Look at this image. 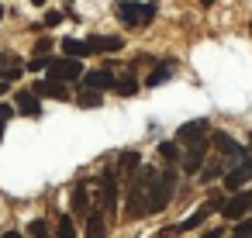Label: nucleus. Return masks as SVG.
Listing matches in <instances>:
<instances>
[{
    "label": "nucleus",
    "instance_id": "f257e3e1",
    "mask_svg": "<svg viewBox=\"0 0 252 238\" xmlns=\"http://www.w3.org/2000/svg\"><path fill=\"white\" fill-rule=\"evenodd\" d=\"M173 190H176V169H162V173H156V179L149 183V190H145V214H159V210H166L169 207V200H173Z\"/></svg>",
    "mask_w": 252,
    "mask_h": 238
},
{
    "label": "nucleus",
    "instance_id": "f03ea898",
    "mask_svg": "<svg viewBox=\"0 0 252 238\" xmlns=\"http://www.w3.org/2000/svg\"><path fill=\"white\" fill-rule=\"evenodd\" d=\"M156 179V169H135L131 173V186H128V200H125V217L128 221H138L142 214H145V190H149V183Z\"/></svg>",
    "mask_w": 252,
    "mask_h": 238
},
{
    "label": "nucleus",
    "instance_id": "7ed1b4c3",
    "mask_svg": "<svg viewBox=\"0 0 252 238\" xmlns=\"http://www.w3.org/2000/svg\"><path fill=\"white\" fill-rule=\"evenodd\" d=\"M118 183H121V169H114V166H107V169L97 176V186H100V193H97V210H100V214H114V210H118Z\"/></svg>",
    "mask_w": 252,
    "mask_h": 238
},
{
    "label": "nucleus",
    "instance_id": "20e7f679",
    "mask_svg": "<svg viewBox=\"0 0 252 238\" xmlns=\"http://www.w3.org/2000/svg\"><path fill=\"white\" fill-rule=\"evenodd\" d=\"M118 21H121L125 28L152 25V21H156V4H138V0H125V4H118Z\"/></svg>",
    "mask_w": 252,
    "mask_h": 238
},
{
    "label": "nucleus",
    "instance_id": "39448f33",
    "mask_svg": "<svg viewBox=\"0 0 252 238\" xmlns=\"http://www.w3.org/2000/svg\"><path fill=\"white\" fill-rule=\"evenodd\" d=\"M249 207H252V190H238V193H231L228 200H221V214L228 217V221H242V217H249Z\"/></svg>",
    "mask_w": 252,
    "mask_h": 238
},
{
    "label": "nucleus",
    "instance_id": "423d86ee",
    "mask_svg": "<svg viewBox=\"0 0 252 238\" xmlns=\"http://www.w3.org/2000/svg\"><path fill=\"white\" fill-rule=\"evenodd\" d=\"M49 80H63V83H69V80H80L83 76V62L80 59H49Z\"/></svg>",
    "mask_w": 252,
    "mask_h": 238
},
{
    "label": "nucleus",
    "instance_id": "0eeeda50",
    "mask_svg": "<svg viewBox=\"0 0 252 238\" xmlns=\"http://www.w3.org/2000/svg\"><path fill=\"white\" fill-rule=\"evenodd\" d=\"M207 135H211V124H207L204 118H197V121H187V124L176 128V145H197V142H204Z\"/></svg>",
    "mask_w": 252,
    "mask_h": 238
},
{
    "label": "nucleus",
    "instance_id": "6e6552de",
    "mask_svg": "<svg viewBox=\"0 0 252 238\" xmlns=\"http://www.w3.org/2000/svg\"><path fill=\"white\" fill-rule=\"evenodd\" d=\"M207 162V145L204 142H197V145H187V152L180 155V166H183V173H200V166Z\"/></svg>",
    "mask_w": 252,
    "mask_h": 238
},
{
    "label": "nucleus",
    "instance_id": "1a4fd4ad",
    "mask_svg": "<svg viewBox=\"0 0 252 238\" xmlns=\"http://www.w3.org/2000/svg\"><path fill=\"white\" fill-rule=\"evenodd\" d=\"M218 207H221V200H207V204H204L200 210H193V214H190L187 221L173 224V228H176V235H183V231H193V228H200V224H204V221H207V217H211V214H214Z\"/></svg>",
    "mask_w": 252,
    "mask_h": 238
},
{
    "label": "nucleus",
    "instance_id": "9d476101",
    "mask_svg": "<svg viewBox=\"0 0 252 238\" xmlns=\"http://www.w3.org/2000/svg\"><path fill=\"white\" fill-rule=\"evenodd\" d=\"M211 142H214V149H218L224 159H245V149H242L228 131H214V135H211Z\"/></svg>",
    "mask_w": 252,
    "mask_h": 238
},
{
    "label": "nucleus",
    "instance_id": "9b49d317",
    "mask_svg": "<svg viewBox=\"0 0 252 238\" xmlns=\"http://www.w3.org/2000/svg\"><path fill=\"white\" fill-rule=\"evenodd\" d=\"M83 45H87V52H121L125 38H118V35H90V38H83Z\"/></svg>",
    "mask_w": 252,
    "mask_h": 238
},
{
    "label": "nucleus",
    "instance_id": "f8f14e48",
    "mask_svg": "<svg viewBox=\"0 0 252 238\" xmlns=\"http://www.w3.org/2000/svg\"><path fill=\"white\" fill-rule=\"evenodd\" d=\"M80 80H83V87H87V90H97V93L114 87V73H111V69H94V73H83Z\"/></svg>",
    "mask_w": 252,
    "mask_h": 238
},
{
    "label": "nucleus",
    "instance_id": "ddd939ff",
    "mask_svg": "<svg viewBox=\"0 0 252 238\" xmlns=\"http://www.w3.org/2000/svg\"><path fill=\"white\" fill-rule=\"evenodd\" d=\"M173 73H176V62H173V59H162V62H156V69L145 76V87H162L166 80H173Z\"/></svg>",
    "mask_w": 252,
    "mask_h": 238
},
{
    "label": "nucleus",
    "instance_id": "4468645a",
    "mask_svg": "<svg viewBox=\"0 0 252 238\" xmlns=\"http://www.w3.org/2000/svg\"><path fill=\"white\" fill-rule=\"evenodd\" d=\"M14 111H18V114H25V118H38V114H42V100H38V97H32V93L25 90V93H18Z\"/></svg>",
    "mask_w": 252,
    "mask_h": 238
},
{
    "label": "nucleus",
    "instance_id": "2eb2a0df",
    "mask_svg": "<svg viewBox=\"0 0 252 238\" xmlns=\"http://www.w3.org/2000/svg\"><path fill=\"white\" fill-rule=\"evenodd\" d=\"M73 214H90V190H87V179H76V186H73Z\"/></svg>",
    "mask_w": 252,
    "mask_h": 238
},
{
    "label": "nucleus",
    "instance_id": "dca6fc26",
    "mask_svg": "<svg viewBox=\"0 0 252 238\" xmlns=\"http://www.w3.org/2000/svg\"><path fill=\"white\" fill-rule=\"evenodd\" d=\"M107 235V224H104V214L94 207L90 214H87V238H104Z\"/></svg>",
    "mask_w": 252,
    "mask_h": 238
},
{
    "label": "nucleus",
    "instance_id": "f3484780",
    "mask_svg": "<svg viewBox=\"0 0 252 238\" xmlns=\"http://www.w3.org/2000/svg\"><path fill=\"white\" fill-rule=\"evenodd\" d=\"M245 183H249V173H245L242 166H235V169H228V173H224V186H228L231 193H238Z\"/></svg>",
    "mask_w": 252,
    "mask_h": 238
},
{
    "label": "nucleus",
    "instance_id": "a211bd4d",
    "mask_svg": "<svg viewBox=\"0 0 252 238\" xmlns=\"http://www.w3.org/2000/svg\"><path fill=\"white\" fill-rule=\"evenodd\" d=\"M63 56H66V59H83V56H90V52H87L83 38H63Z\"/></svg>",
    "mask_w": 252,
    "mask_h": 238
},
{
    "label": "nucleus",
    "instance_id": "6ab92c4d",
    "mask_svg": "<svg viewBox=\"0 0 252 238\" xmlns=\"http://www.w3.org/2000/svg\"><path fill=\"white\" fill-rule=\"evenodd\" d=\"M111 90H118L121 97H135V93H138V80H135L131 73H128V76H114V87H111Z\"/></svg>",
    "mask_w": 252,
    "mask_h": 238
},
{
    "label": "nucleus",
    "instance_id": "aec40b11",
    "mask_svg": "<svg viewBox=\"0 0 252 238\" xmlns=\"http://www.w3.org/2000/svg\"><path fill=\"white\" fill-rule=\"evenodd\" d=\"M159 155H162L166 162H180V155H183V149H180L176 142H159Z\"/></svg>",
    "mask_w": 252,
    "mask_h": 238
},
{
    "label": "nucleus",
    "instance_id": "412c9836",
    "mask_svg": "<svg viewBox=\"0 0 252 238\" xmlns=\"http://www.w3.org/2000/svg\"><path fill=\"white\" fill-rule=\"evenodd\" d=\"M138 166H142V155H138V152H125V155L118 159V169H125V173H135Z\"/></svg>",
    "mask_w": 252,
    "mask_h": 238
},
{
    "label": "nucleus",
    "instance_id": "4be33fe9",
    "mask_svg": "<svg viewBox=\"0 0 252 238\" xmlns=\"http://www.w3.org/2000/svg\"><path fill=\"white\" fill-rule=\"evenodd\" d=\"M100 100H104V97H100L97 90H87V93H80V97H76V104H80L83 111H90V107H100Z\"/></svg>",
    "mask_w": 252,
    "mask_h": 238
},
{
    "label": "nucleus",
    "instance_id": "5701e85b",
    "mask_svg": "<svg viewBox=\"0 0 252 238\" xmlns=\"http://www.w3.org/2000/svg\"><path fill=\"white\" fill-rule=\"evenodd\" d=\"M200 173H204L200 179H204V183H211V179L224 176V166H221V162H204V166H200Z\"/></svg>",
    "mask_w": 252,
    "mask_h": 238
},
{
    "label": "nucleus",
    "instance_id": "b1692460",
    "mask_svg": "<svg viewBox=\"0 0 252 238\" xmlns=\"http://www.w3.org/2000/svg\"><path fill=\"white\" fill-rule=\"evenodd\" d=\"M56 235H59V238H76V228H73V217H69V214H63V217H59Z\"/></svg>",
    "mask_w": 252,
    "mask_h": 238
},
{
    "label": "nucleus",
    "instance_id": "393cba45",
    "mask_svg": "<svg viewBox=\"0 0 252 238\" xmlns=\"http://www.w3.org/2000/svg\"><path fill=\"white\" fill-rule=\"evenodd\" d=\"M32 238H49V224L42 221V217H35V221H28V228H25Z\"/></svg>",
    "mask_w": 252,
    "mask_h": 238
},
{
    "label": "nucleus",
    "instance_id": "a878e982",
    "mask_svg": "<svg viewBox=\"0 0 252 238\" xmlns=\"http://www.w3.org/2000/svg\"><path fill=\"white\" fill-rule=\"evenodd\" d=\"M25 69H28V73H45V69H49V56H32Z\"/></svg>",
    "mask_w": 252,
    "mask_h": 238
},
{
    "label": "nucleus",
    "instance_id": "bb28decb",
    "mask_svg": "<svg viewBox=\"0 0 252 238\" xmlns=\"http://www.w3.org/2000/svg\"><path fill=\"white\" fill-rule=\"evenodd\" d=\"M235 238H252V217H242L235 224Z\"/></svg>",
    "mask_w": 252,
    "mask_h": 238
},
{
    "label": "nucleus",
    "instance_id": "cd10ccee",
    "mask_svg": "<svg viewBox=\"0 0 252 238\" xmlns=\"http://www.w3.org/2000/svg\"><path fill=\"white\" fill-rule=\"evenodd\" d=\"M56 25H63V11H49L45 14V28H56Z\"/></svg>",
    "mask_w": 252,
    "mask_h": 238
},
{
    "label": "nucleus",
    "instance_id": "c85d7f7f",
    "mask_svg": "<svg viewBox=\"0 0 252 238\" xmlns=\"http://www.w3.org/2000/svg\"><path fill=\"white\" fill-rule=\"evenodd\" d=\"M49 49H52V38H38L35 42V56H49Z\"/></svg>",
    "mask_w": 252,
    "mask_h": 238
},
{
    "label": "nucleus",
    "instance_id": "c756f323",
    "mask_svg": "<svg viewBox=\"0 0 252 238\" xmlns=\"http://www.w3.org/2000/svg\"><path fill=\"white\" fill-rule=\"evenodd\" d=\"M11 118H14V107H11V104H0V121H4V124H7Z\"/></svg>",
    "mask_w": 252,
    "mask_h": 238
},
{
    "label": "nucleus",
    "instance_id": "7c9ffc66",
    "mask_svg": "<svg viewBox=\"0 0 252 238\" xmlns=\"http://www.w3.org/2000/svg\"><path fill=\"white\" fill-rule=\"evenodd\" d=\"M200 238H224V228H211V231H204Z\"/></svg>",
    "mask_w": 252,
    "mask_h": 238
},
{
    "label": "nucleus",
    "instance_id": "2f4dec72",
    "mask_svg": "<svg viewBox=\"0 0 252 238\" xmlns=\"http://www.w3.org/2000/svg\"><path fill=\"white\" fill-rule=\"evenodd\" d=\"M4 238H25L21 231H4Z\"/></svg>",
    "mask_w": 252,
    "mask_h": 238
},
{
    "label": "nucleus",
    "instance_id": "473e14b6",
    "mask_svg": "<svg viewBox=\"0 0 252 238\" xmlns=\"http://www.w3.org/2000/svg\"><path fill=\"white\" fill-rule=\"evenodd\" d=\"M7 87H11L7 80H0V97H4V93H7Z\"/></svg>",
    "mask_w": 252,
    "mask_h": 238
},
{
    "label": "nucleus",
    "instance_id": "72a5a7b5",
    "mask_svg": "<svg viewBox=\"0 0 252 238\" xmlns=\"http://www.w3.org/2000/svg\"><path fill=\"white\" fill-rule=\"evenodd\" d=\"M200 4H204V7H211V4H214V0H200Z\"/></svg>",
    "mask_w": 252,
    "mask_h": 238
},
{
    "label": "nucleus",
    "instance_id": "f704fd0d",
    "mask_svg": "<svg viewBox=\"0 0 252 238\" xmlns=\"http://www.w3.org/2000/svg\"><path fill=\"white\" fill-rule=\"evenodd\" d=\"M32 4H35V7H42V4H45V0H32Z\"/></svg>",
    "mask_w": 252,
    "mask_h": 238
},
{
    "label": "nucleus",
    "instance_id": "c9c22d12",
    "mask_svg": "<svg viewBox=\"0 0 252 238\" xmlns=\"http://www.w3.org/2000/svg\"><path fill=\"white\" fill-rule=\"evenodd\" d=\"M0 138H4V121H0Z\"/></svg>",
    "mask_w": 252,
    "mask_h": 238
},
{
    "label": "nucleus",
    "instance_id": "e433bc0d",
    "mask_svg": "<svg viewBox=\"0 0 252 238\" xmlns=\"http://www.w3.org/2000/svg\"><path fill=\"white\" fill-rule=\"evenodd\" d=\"M0 21H4V7H0Z\"/></svg>",
    "mask_w": 252,
    "mask_h": 238
},
{
    "label": "nucleus",
    "instance_id": "4c0bfd02",
    "mask_svg": "<svg viewBox=\"0 0 252 238\" xmlns=\"http://www.w3.org/2000/svg\"><path fill=\"white\" fill-rule=\"evenodd\" d=\"M249 142H252V135H249Z\"/></svg>",
    "mask_w": 252,
    "mask_h": 238
},
{
    "label": "nucleus",
    "instance_id": "58836bf2",
    "mask_svg": "<svg viewBox=\"0 0 252 238\" xmlns=\"http://www.w3.org/2000/svg\"><path fill=\"white\" fill-rule=\"evenodd\" d=\"M66 4H69V0H66Z\"/></svg>",
    "mask_w": 252,
    "mask_h": 238
}]
</instances>
